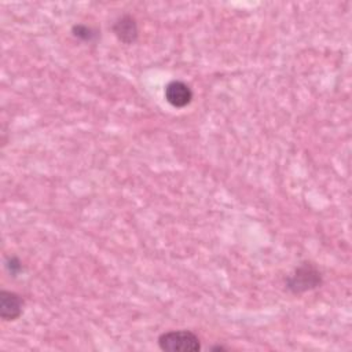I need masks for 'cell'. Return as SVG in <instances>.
I'll return each mask as SVG.
<instances>
[{
	"label": "cell",
	"instance_id": "1",
	"mask_svg": "<svg viewBox=\"0 0 352 352\" xmlns=\"http://www.w3.org/2000/svg\"><path fill=\"white\" fill-rule=\"evenodd\" d=\"M158 346L166 352H198L199 338L190 330H172L158 337Z\"/></svg>",
	"mask_w": 352,
	"mask_h": 352
},
{
	"label": "cell",
	"instance_id": "2",
	"mask_svg": "<svg viewBox=\"0 0 352 352\" xmlns=\"http://www.w3.org/2000/svg\"><path fill=\"white\" fill-rule=\"evenodd\" d=\"M322 283V276L319 270L312 263H301L294 272L287 278L286 287L294 293L300 294L312 289H316Z\"/></svg>",
	"mask_w": 352,
	"mask_h": 352
},
{
	"label": "cell",
	"instance_id": "3",
	"mask_svg": "<svg viewBox=\"0 0 352 352\" xmlns=\"http://www.w3.org/2000/svg\"><path fill=\"white\" fill-rule=\"evenodd\" d=\"M165 99L170 106L182 109L191 103L192 91L186 82L180 80H172L165 87Z\"/></svg>",
	"mask_w": 352,
	"mask_h": 352
},
{
	"label": "cell",
	"instance_id": "4",
	"mask_svg": "<svg viewBox=\"0 0 352 352\" xmlns=\"http://www.w3.org/2000/svg\"><path fill=\"white\" fill-rule=\"evenodd\" d=\"M23 300L19 294L1 290L0 292V316L3 320H15L22 315Z\"/></svg>",
	"mask_w": 352,
	"mask_h": 352
},
{
	"label": "cell",
	"instance_id": "5",
	"mask_svg": "<svg viewBox=\"0 0 352 352\" xmlns=\"http://www.w3.org/2000/svg\"><path fill=\"white\" fill-rule=\"evenodd\" d=\"M113 32L124 44H132L138 40L139 30L135 18L129 14L121 15L113 25Z\"/></svg>",
	"mask_w": 352,
	"mask_h": 352
},
{
	"label": "cell",
	"instance_id": "6",
	"mask_svg": "<svg viewBox=\"0 0 352 352\" xmlns=\"http://www.w3.org/2000/svg\"><path fill=\"white\" fill-rule=\"evenodd\" d=\"M73 34H74V37L84 40V41H92L94 38L98 37V32L87 25H74Z\"/></svg>",
	"mask_w": 352,
	"mask_h": 352
},
{
	"label": "cell",
	"instance_id": "7",
	"mask_svg": "<svg viewBox=\"0 0 352 352\" xmlns=\"http://www.w3.org/2000/svg\"><path fill=\"white\" fill-rule=\"evenodd\" d=\"M7 268L8 271L12 274V275H16L21 270H22V265H21V261L16 258V257H8L7 258Z\"/></svg>",
	"mask_w": 352,
	"mask_h": 352
},
{
	"label": "cell",
	"instance_id": "8",
	"mask_svg": "<svg viewBox=\"0 0 352 352\" xmlns=\"http://www.w3.org/2000/svg\"><path fill=\"white\" fill-rule=\"evenodd\" d=\"M212 349H213V351H224L226 348H224V346H219V345H217V346H213Z\"/></svg>",
	"mask_w": 352,
	"mask_h": 352
}]
</instances>
